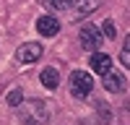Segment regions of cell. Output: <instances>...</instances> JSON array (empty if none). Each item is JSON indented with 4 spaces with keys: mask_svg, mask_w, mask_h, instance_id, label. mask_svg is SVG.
I'll use <instances>...</instances> for the list:
<instances>
[{
    "mask_svg": "<svg viewBox=\"0 0 130 125\" xmlns=\"http://www.w3.org/2000/svg\"><path fill=\"white\" fill-rule=\"evenodd\" d=\"M42 52H44V50H42L39 42H26V44H21L16 50V60L24 63V65H26V63H37L42 57Z\"/></svg>",
    "mask_w": 130,
    "mask_h": 125,
    "instance_id": "4",
    "label": "cell"
},
{
    "mask_svg": "<svg viewBox=\"0 0 130 125\" xmlns=\"http://www.w3.org/2000/svg\"><path fill=\"white\" fill-rule=\"evenodd\" d=\"M37 31H39L42 37H57L60 21L55 16H42V18H37Z\"/></svg>",
    "mask_w": 130,
    "mask_h": 125,
    "instance_id": "5",
    "label": "cell"
},
{
    "mask_svg": "<svg viewBox=\"0 0 130 125\" xmlns=\"http://www.w3.org/2000/svg\"><path fill=\"white\" fill-rule=\"evenodd\" d=\"M21 99H24L21 89H13V91L8 94V104H10V107H18V102H21Z\"/></svg>",
    "mask_w": 130,
    "mask_h": 125,
    "instance_id": "11",
    "label": "cell"
},
{
    "mask_svg": "<svg viewBox=\"0 0 130 125\" xmlns=\"http://www.w3.org/2000/svg\"><path fill=\"white\" fill-rule=\"evenodd\" d=\"M73 5L78 8V16H89L91 10L99 5V0H73Z\"/></svg>",
    "mask_w": 130,
    "mask_h": 125,
    "instance_id": "9",
    "label": "cell"
},
{
    "mask_svg": "<svg viewBox=\"0 0 130 125\" xmlns=\"http://www.w3.org/2000/svg\"><path fill=\"white\" fill-rule=\"evenodd\" d=\"M50 104L44 99H29L24 102L21 99L18 102V120L24 122V125H44L50 120Z\"/></svg>",
    "mask_w": 130,
    "mask_h": 125,
    "instance_id": "1",
    "label": "cell"
},
{
    "mask_svg": "<svg viewBox=\"0 0 130 125\" xmlns=\"http://www.w3.org/2000/svg\"><path fill=\"white\" fill-rule=\"evenodd\" d=\"M102 78H104V89L107 91H125V78L122 76H117V73L109 70V73H104Z\"/></svg>",
    "mask_w": 130,
    "mask_h": 125,
    "instance_id": "7",
    "label": "cell"
},
{
    "mask_svg": "<svg viewBox=\"0 0 130 125\" xmlns=\"http://www.w3.org/2000/svg\"><path fill=\"white\" fill-rule=\"evenodd\" d=\"M73 5V0H50V8H55V10H68Z\"/></svg>",
    "mask_w": 130,
    "mask_h": 125,
    "instance_id": "12",
    "label": "cell"
},
{
    "mask_svg": "<svg viewBox=\"0 0 130 125\" xmlns=\"http://www.w3.org/2000/svg\"><path fill=\"white\" fill-rule=\"evenodd\" d=\"M94 89V78L89 76L86 70H73L70 73V94L78 99H86Z\"/></svg>",
    "mask_w": 130,
    "mask_h": 125,
    "instance_id": "2",
    "label": "cell"
},
{
    "mask_svg": "<svg viewBox=\"0 0 130 125\" xmlns=\"http://www.w3.org/2000/svg\"><path fill=\"white\" fill-rule=\"evenodd\" d=\"M122 65H125V68L130 65V42H127V39H125V47H122Z\"/></svg>",
    "mask_w": 130,
    "mask_h": 125,
    "instance_id": "13",
    "label": "cell"
},
{
    "mask_svg": "<svg viewBox=\"0 0 130 125\" xmlns=\"http://www.w3.org/2000/svg\"><path fill=\"white\" fill-rule=\"evenodd\" d=\"M102 34H104V37H109V39L117 37V29H115V21H112V18H107L104 24H102Z\"/></svg>",
    "mask_w": 130,
    "mask_h": 125,
    "instance_id": "10",
    "label": "cell"
},
{
    "mask_svg": "<svg viewBox=\"0 0 130 125\" xmlns=\"http://www.w3.org/2000/svg\"><path fill=\"white\" fill-rule=\"evenodd\" d=\"M78 39H81V47H83V50L94 52V50L102 47V29H99V26H83V29L78 31Z\"/></svg>",
    "mask_w": 130,
    "mask_h": 125,
    "instance_id": "3",
    "label": "cell"
},
{
    "mask_svg": "<svg viewBox=\"0 0 130 125\" xmlns=\"http://www.w3.org/2000/svg\"><path fill=\"white\" fill-rule=\"evenodd\" d=\"M39 78H42V83H44V89H57V83H60V73H57V68H44Z\"/></svg>",
    "mask_w": 130,
    "mask_h": 125,
    "instance_id": "8",
    "label": "cell"
},
{
    "mask_svg": "<svg viewBox=\"0 0 130 125\" xmlns=\"http://www.w3.org/2000/svg\"><path fill=\"white\" fill-rule=\"evenodd\" d=\"M89 65H91V70H94V73L104 76V73H109L112 60H109V55H104V52H94V55H91V60H89Z\"/></svg>",
    "mask_w": 130,
    "mask_h": 125,
    "instance_id": "6",
    "label": "cell"
}]
</instances>
